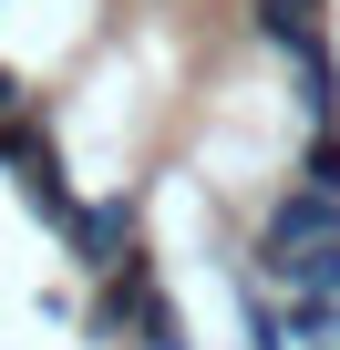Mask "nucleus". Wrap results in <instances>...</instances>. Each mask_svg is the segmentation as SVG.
I'll list each match as a JSON object with an SVG mask.
<instances>
[{
  "label": "nucleus",
  "mask_w": 340,
  "mask_h": 350,
  "mask_svg": "<svg viewBox=\"0 0 340 350\" xmlns=\"http://www.w3.org/2000/svg\"><path fill=\"white\" fill-rule=\"evenodd\" d=\"M258 11H268V31L289 52H319V0H258Z\"/></svg>",
  "instance_id": "obj_1"
},
{
  "label": "nucleus",
  "mask_w": 340,
  "mask_h": 350,
  "mask_svg": "<svg viewBox=\"0 0 340 350\" xmlns=\"http://www.w3.org/2000/svg\"><path fill=\"white\" fill-rule=\"evenodd\" d=\"M0 113H11V83H0Z\"/></svg>",
  "instance_id": "obj_2"
}]
</instances>
